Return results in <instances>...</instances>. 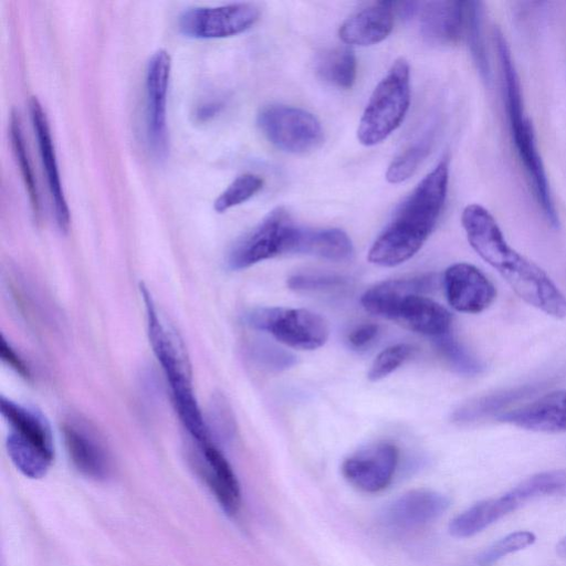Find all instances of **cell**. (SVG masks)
<instances>
[{"mask_svg":"<svg viewBox=\"0 0 566 566\" xmlns=\"http://www.w3.org/2000/svg\"><path fill=\"white\" fill-rule=\"evenodd\" d=\"M468 241L527 304L555 318L566 317V295L537 264L511 248L493 216L482 206H467L461 216Z\"/></svg>","mask_w":566,"mask_h":566,"instance_id":"1","label":"cell"},{"mask_svg":"<svg viewBox=\"0 0 566 566\" xmlns=\"http://www.w3.org/2000/svg\"><path fill=\"white\" fill-rule=\"evenodd\" d=\"M449 164L441 160L399 206L392 219L374 241L368 261L396 266L411 259L423 245L444 206Z\"/></svg>","mask_w":566,"mask_h":566,"instance_id":"2","label":"cell"},{"mask_svg":"<svg viewBox=\"0 0 566 566\" xmlns=\"http://www.w3.org/2000/svg\"><path fill=\"white\" fill-rule=\"evenodd\" d=\"M139 289L149 343L167 380L178 418L192 442L213 440L195 396L186 346L177 331L158 312L147 286L140 284Z\"/></svg>","mask_w":566,"mask_h":566,"instance_id":"3","label":"cell"},{"mask_svg":"<svg viewBox=\"0 0 566 566\" xmlns=\"http://www.w3.org/2000/svg\"><path fill=\"white\" fill-rule=\"evenodd\" d=\"M494 42L500 61L503 96L512 140L545 220L553 229H557L559 227L558 213L537 148L533 126L525 113L520 78L511 51L500 31H495Z\"/></svg>","mask_w":566,"mask_h":566,"instance_id":"4","label":"cell"},{"mask_svg":"<svg viewBox=\"0 0 566 566\" xmlns=\"http://www.w3.org/2000/svg\"><path fill=\"white\" fill-rule=\"evenodd\" d=\"M1 415L8 424L7 453L13 465L29 479H41L54 460L51 426L43 413L1 397Z\"/></svg>","mask_w":566,"mask_h":566,"instance_id":"5","label":"cell"},{"mask_svg":"<svg viewBox=\"0 0 566 566\" xmlns=\"http://www.w3.org/2000/svg\"><path fill=\"white\" fill-rule=\"evenodd\" d=\"M410 104L408 62L396 60L374 88L360 117L357 138L364 146L384 142L402 123Z\"/></svg>","mask_w":566,"mask_h":566,"instance_id":"6","label":"cell"},{"mask_svg":"<svg viewBox=\"0 0 566 566\" xmlns=\"http://www.w3.org/2000/svg\"><path fill=\"white\" fill-rule=\"evenodd\" d=\"M300 228L286 209H273L232 247L227 258L228 268L240 271L277 255L294 253Z\"/></svg>","mask_w":566,"mask_h":566,"instance_id":"7","label":"cell"},{"mask_svg":"<svg viewBox=\"0 0 566 566\" xmlns=\"http://www.w3.org/2000/svg\"><path fill=\"white\" fill-rule=\"evenodd\" d=\"M247 324L270 334L291 348L313 350L323 346L329 336L323 316L306 308L258 307L245 316Z\"/></svg>","mask_w":566,"mask_h":566,"instance_id":"8","label":"cell"},{"mask_svg":"<svg viewBox=\"0 0 566 566\" xmlns=\"http://www.w3.org/2000/svg\"><path fill=\"white\" fill-rule=\"evenodd\" d=\"M256 123L266 139L286 153L304 154L317 148L323 142L318 119L298 107L265 106L259 112Z\"/></svg>","mask_w":566,"mask_h":566,"instance_id":"9","label":"cell"},{"mask_svg":"<svg viewBox=\"0 0 566 566\" xmlns=\"http://www.w3.org/2000/svg\"><path fill=\"white\" fill-rule=\"evenodd\" d=\"M260 10L247 2L218 7H195L178 19L180 32L195 39H220L240 34L259 19Z\"/></svg>","mask_w":566,"mask_h":566,"instance_id":"10","label":"cell"},{"mask_svg":"<svg viewBox=\"0 0 566 566\" xmlns=\"http://www.w3.org/2000/svg\"><path fill=\"white\" fill-rule=\"evenodd\" d=\"M170 70V55L163 49L151 55L146 69V134L157 160H164L169 149L167 94Z\"/></svg>","mask_w":566,"mask_h":566,"instance_id":"11","label":"cell"},{"mask_svg":"<svg viewBox=\"0 0 566 566\" xmlns=\"http://www.w3.org/2000/svg\"><path fill=\"white\" fill-rule=\"evenodd\" d=\"M62 432L71 463L82 475L95 481H104L111 475V454L91 421L70 415L63 420Z\"/></svg>","mask_w":566,"mask_h":566,"instance_id":"12","label":"cell"},{"mask_svg":"<svg viewBox=\"0 0 566 566\" xmlns=\"http://www.w3.org/2000/svg\"><path fill=\"white\" fill-rule=\"evenodd\" d=\"M191 461L222 511L233 516L241 506V489L238 478L213 440L191 441Z\"/></svg>","mask_w":566,"mask_h":566,"instance_id":"13","label":"cell"},{"mask_svg":"<svg viewBox=\"0 0 566 566\" xmlns=\"http://www.w3.org/2000/svg\"><path fill=\"white\" fill-rule=\"evenodd\" d=\"M398 461L399 451L395 444L378 442L346 458L342 464V473L357 490L376 493L391 483Z\"/></svg>","mask_w":566,"mask_h":566,"instance_id":"14","label":"cell"},{"mask_svg":"<svg viewBox=\"0 0 566 566\" xmlns=\"http://www.w3.org/2000/svg\"><path fill=\"white\" fill-rule=\"evenodd\" d=\"M448 303L458 312L476 314L486 310L496 297L493 283L469 263L450 265L442 277Z\"/></svg>","mask_w":566,"mask_h":566,"instance_id":"15","label":"cell"},{"mask_svg":"<svg viewBox=\"0 0 566 566\" xmlns=\"http://www.w3.org/2000/svg\"><path fill=\"white\" fill-rule=\"evenodd\" d=\"M30 116L38 140L39 153L48 187L54 207L56 224L62 232H67L70 227V210L64 196L59 166L52 140L49 122L43 107L36 97L29 102Z\"/></svg>","mask_w":566,"mask_h":566,"instance_id":"16","label":"cell"},{"mask_svg":"<svg viewBox=\"0 0 566 566\" xmlns=\"http://www.w3.org/2000/svg\"><path fill=\"white\" fill-rule=\"evenodd\" d=\"M449 499L433 490L416 489L394 500L385 511V522L398 530H413L437 520L449 507Z\"/></svg>","mask_w":566,"mask_h":566,"instance_id":"17","label":"cell"},{"mask_svg":"<svg viewBox=\"0 0 566 566\" xmlns=\"http://www.w3.org/2000/svg\"><path fill=\"white\" fill-rule=\"evenodd\" d=\"M496 418L530 431L566 432V389L541 396L530 403L502 412Z\"/></svg>","mask_w":566,"mask_h":566,"instance_id":"18","label":"cell"},{"mask_svg":"<svg viewBox=\"0 0 566 566\" xmlns=\"http://www.w3.org/2000/svg\"><path fill=\"white\" fill-rule=\"evenodd\" d=\"M390 319L433 339L450 333L452 324V315L446 307L419 293L403 297Z\"/></svg>","mask_w":566,"mask_h":566,"instance_id":"19","label":"cell"},{"mask_svg":"<svg viewBox=\"0 0 566 566\" xmlns=\"http://www.w3.org/2000/svg\"><path fill=\"white\" fill-rule=\"evenodd\" d=\"M420 32L429 43L447 45L455 43L465 29V2H420Z\"/></svg>","mask_w":566,"mask_h":566,"instance_id":"20","label":"cell"},{"mask_svg":"<svg viewBox=\"0 0 566 566\" xmlns=\"http://www.w3.org/2000/svg\"><path fill=\"white\" fill-rule=\"evenodd\" d=\"M394 2H376L347 18L338 30L350 45L368 46L384 41L394 28Z\"/></svg>","mask_w":566,"mask_h":566,"instance_id":"21","label":"cell"},{"mask_svg":"<svg viewBox=\"0 0 566 566\" xmlns=\"http://www.w3.org/2000/svg\"><path fill=\"white\" fill-rule=\"evenodd\" d=\"M436 284L437 279L432 274L387 280L368 289L360 302L368 313L390 319L403 297L413 293H428Z\"/></svg>","mask_w":566,"mask_h":566,"instance_id":"22","label":"cell"},{"mask_svg":"<svg viewBox=\"0 0 566 566\" xmlns=\"http://www.w3.org/2000/svg\"><path fill=\"white\" fill-rule=\"evenodd\" d=\"M518 505L520 503L509 492L499 497L480 501L450 522L449 533L457 538L471 537L514 511Z\"/></svg>","mask_w":566,"mask_h":566,"instance_id":"23","label":"cell"},{"mask_svg":"<svg viewBox=\"0 0 566 566\" xmlns=\"http://www.w3.org/2000/svg\"><path fill=\"white\" fill-rule=\"evenodd\" d=\"M294 253L342 262L353 256L354 247L350 238L340 229L300 228Z\"/></svg>","mask_w":566,"mask_h":566,"instance_id":"24","label":"cell"},{"mask_svg":"<svg viewBox=\"0 0 566 566\" xmlns=\"http://www.w3.org/2000/svg\"><path fill=\"white\" fill-rule=\"evenodd\" d=\"M315 70L323 81L339 88H350L357 72L355 54L346 46L323 50L315 59Z\"/></svg>","mask_w":566,"mask_h":566,"instance_id":"25","label":"cell"},{"mask_svg":"<svg viewBox=\"0 0 566 566\" xmlns=\"http://www.w3.org/2000/svg\"><path fill=\"white\" fill-rule=\"evenodd\" d=\"M536 389L535 385H525L523 387H516L507 389L501 392L491 394L471 400L459 407L452 415V420L458 423H469L478 421L492 413L497 412L503 407L512 403Z\"/></svg>","mask_w":566,"mask_h":566,"instance_id":"26","label":"cell"},{"mask_svg":"<svg viewBox=\"0 0 566 566\" xmlns=\"http://www.w3.org/2000/svg\"><path fill=\"white\" fill-rule=\"evenodd\" d=\"M433 140V132L427 130L419 139L401 151L388 166L386 179L400 184L411 177L428 156Z\"/></svg>","mask_w":566,"mask_h":566,"instance_id":"27","label":"cell"},{"mask_svg":"<svg viewBox=\"0 0 566 566\" xmlns=\"http://www.w3.org/2000/svg\"><path fill=\"white\" fill-rule=\"evenodd\" d=\"M520 504L538 496L565 494L566 471H547L534 474L509 492Z\"/></svg>","mask_w":566,"mask_h":566,"instance_id":"28","label":"cell"},{"mask_svg":"<svg viewBox=\"0 0 566 566\" xmlns=\"http://www.w3.org/2000/svg\"><path fill=\"white\" fill-rule=\"evenodd\" d=\"M10 138L12 149L23 178L32 209L34 211V214L39 217V214L41 213V203L36 180L25 148V142L21 128L20 118L14 112L11 114L10 118Z\"/></svg>","mask_w":566,"mask_h":566,"instance_id":"29","label":"cell"},{"mask_svg":"<svg viewBox=\"0 0 566 566\" xmlns=\"http://www.w3.org/2000/svg\"><path fill=\"white\" fill-rule=\"evenodd\" d=\"M434 344L448 365L457 373L465 376L479 375L483 365L451 333L434 338Z\"/></svg>","mask_w":566,"mask_h":566,"instance_id":"30","label":"cell"},{"mask_svg":"<svg viewBox=\"0 0 566 566\" xmlns=\"http://www.w3.org/2000/svg\"><path fill=\"white\" fill-rule=\"evenodd\" d=\"M263 179L254 174L247 172L238 176L214 200L213 208L222 213L239 206L261 190Z\"/></svg>","mask_w":566,"mask_h":566,"instance_id":"31","label":"cell"},{"mask_svg":"<svg viewBox=\"0 0 566 566\" xmlns=\"http://www.w3.org/2000/svg\"><path fill=\"white\" fill-rule=\"evenodd\" d=\"M480 2H465V29L471 53L483 78L489 80L490 69L486 61L483 38L481 35V8Z\"/></svg>","mask_w":566,"mask_h":566,"instance_id":"32","label":"cell"},{"mask_svg":"<svg viewBox=\"0 0 566 566\" xmlns=\"http://www.w3.org/2000/svg\"><path fill=\"white\" fill-rule=\"evenodd\" d=\"M413 348L406 343L391 345L382 349L373 360L367 377L371 381H378L401 366L412 354Z\"/></svg>","mask_w":566,"mask_h":566,"instance_id":"33","label":"cell"},{"mask_svg":"<svg viewBox=\"0 0 566 566\" xmlns=\"http://www.w3.org/2000/svg\"><path fill=\"white\" fill-rule=\"evenodd\" d=\"M534 541L535 535L532 532H514L489 546L478 556L476 562L480 566H490L502 557L532 545Z\"/></svg>","mask_w":566,"mask_h":566,"instance_id":"34","label":"cell"},{"mask_svg":"<svg viewBox=\"0 0 566 566\" xmlns=\"http://www.w3.org/2000/svg\"><path fill=\"white\" fill-rule=\"evenodd\" d=\"M345 284L346 280L343 276L321 273H298L287 281L289 287L297 292L327 291Z\"/></svg>","mask_w":566,"mask_h":566,"instance_id":"35","label":"cell"},{"mask_svg":"<svg viewBox=\"0 0 566 566\" xmlns=\"http://www.w3.org/2000/svg\"><path fill=\"white\" fill-rule=\"evenodd\" d=\"M211 409V422L213 430L224 438L232 436L234 431V419L231 409L222 397L213 400Z\"/></svg>","mask_w":566,"mask_h":566,"instance_id":"36","label":"cell"},{"mask_svg":"<svg viewBox=\"0 0 566 566\" xmlns=\"http://www.w3.org/2000/svg\"><path fill=\"white\" fill-rule=\"evenodd\" d=\"M258 358L266 367L275 370L289 368L295 363V357L293 355L281 348L269 345L258 348Z\"/></svg>","mask_w":566,"mask_h":566,"instance_id":"37","label":"cell"},{"mask_svg":"<svg viewBox=\"0 0 566 566\" xmlns=\"http://www.w3.org/2000/svg\"><path fill=\"white\" fill-rule=\"evenodd\" d=\"M0 356L1 359L21 377L25 379H29L31 377V373L28 365H25L24 360L20 357V355L14 350V348L10 345V343L7 342V339L3 336L1 338Z\"/></svg>","mask_w":566,"mask_h":566,"instance_id":"38","label":"cell"},{"mask_svg":"<svg viewBox=\"0 0 566 566\" xmlns=\"http://www.w3.org/2000/svg\"><path fill=\"white\" fill-rule=\"evenodd\" d=\"M379 327L373 323H365L355 327L348 335L352 347L360 349L368 346L377 337Z\"/></svg>","mask_w":566,"mask_h":566,"instance_id":"39","label":"cell"},{"mask_svg":"<svg viewBox=\"0 0 566 566\" xmlns=\"http://www.w3.org/2000/svg\"><path fill=\"white\" fill-rule=\"evenodd\" d=\"M223 108V102L213 99L199 104L195 111V117L198 122L205 123L217 116Z\"/></svg>","mask_w":566,"mask_h":566,"instance_id":"40","label":"cell"},{"mask_svg":"<svg viewBox=\"0 0 566 566\" xmlns=\"http://www.w3.org/2000/svg\"><path fill=\"white\" fill-rule=\"evenodd\" d=\"M557 553L559 556L566 558V537L558 543Z\"/></svg>","mask_w":566,"mask_h":566,"instance_id":"41","label":"cell"}]
</instances>
